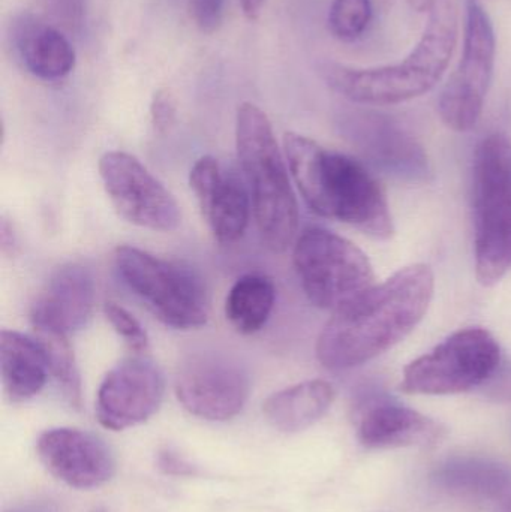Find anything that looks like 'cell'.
<instances>
[{"label":"cell","mask_w":511,"mask_h":512,"mask_svg":"<svg viewBox=\"0 0 511 512\" xmlns=\"http://www.w3.org/2000/svg\"><path fill=\"white\" fill-rule=\"evenodd\" d=\"M434 289L431 267L413 264L339 307L317 340L321 366L354 369L401 343L425 318Z\"/></svg>","instance_id":"1"},{"label":"cell","mask_w":511,"mask_h":512,"mask_svg":"<svg viewBox=\"0 0 511 512\" xmlns=\"http://www.w3.org/2000/svg\"><path fill=\"white\" fill-rule=\"evenodd\" d=\"M284 153L294 182L312 212L351 225L375 240L395 234L389 201L368 168L317 141L287 132Z\"/></svg>","instance_id":"2"},{"label":"cell","mask_w":511,"mask_h":512,"mask_svg":"<svg viewBox=\"0 0 511 512\" xmlns=\"http://www.w3.org/2000/svg\"><path fill=\"white\" fill-rule=\"evenodd\" d=\"M425 11V32L402 62L371 69L324 63L326 83L356 104L375 107L402 104L434 89L458 42V11L453 0H431Z\"/></svg>","instance_id":"3"},{"label":"cell","mask_w":511,"mask_h":512,"mask_svg":"<svg viewBox=\"0 0 511 512\" xmlns=\"http://www.w3.org/2000/svg\"><path fill=\"white\" fill-rule=\"evenodd\" d=\"M236 147L261 240L282 254L296 240L299 206L272 123L251 102L237 110Z\"/></svg>","instance_id":"4"},{"label":"cell","mask_w":511,"mask_h":512,"mask_svg":"<svg viewBox=\"0 0 511 512\" xmlns=\"http://www.w3.org/2000/svg\"><path fill=\"white\" fill-rule=\"evenodd\" d=\"M474 255L483 286L511 268V143L494 134L477 146L473 168Z\"/></svg>","instance_id":"5"},{"label":"cell","mask_w":511,"mask_h":512,"mask_svg":"<svg viewBox=\"0 0 511 512\" xmlns=\"http://www.w3.org/2000/svg\"><path fill=\"white\" fill-rule=\"evenodd\" d=\"M114 267L122 282L168 327L195 330L209 319L210 300L197 273L134 246H119Z\"/></svg>","instance_id":"6"},{"label":"cell","mask_w":511,"mask_h":512,"mask_svg":"<svg viewBox=\"0 0 511 512\" xmlns=\"http://www.w3.org/2000/svg\"><path fill=\"white\" fill-rule=\"evenodd\" d=\"M293 264L308 300L330 312L374 285L368 255L324 228H309L297 237Z\"/></svg>","instance_id":"7"},{"label":"cell","mask_w":511,"mask_h":512,"mask_svg":"<svg viewBox=\"0 0 511 512\" xmlns=\"http://www.w3.org/2000/svg\"><path fill=\"white\" fill-rule=\"evenodd\" d=\"M500 363L497 339L485 328H465L408 364L401 390L428 396L465 393L488 382Z\"/></svg>","instance_id":"8"},{"label":"cell","mask_w":511,"mask_h":512,"mask_svg":"<svg viewBox=\"0 0 511 512\" xmlns=\"http://www.w3.org/2000/svg\"><path fill=\"white\" fill-rule=\"evenodd\" d=\"M495 50L491 18L480 3L470 0L464 53L438 102V111L447 128L467 132L479 123L494 77Z\"/></svg>","instance_id":"9"},{"label":"cell","mask_w":511,"mask_h":512,"mask_svg":"<svg viewBox=\"0 0 511 512\" xmlns=\"http://www.w3.org/2000/svg\"><path fill=\"white\" fill-rule=\"evenodd\" d=\"M98 167L111 204L126 222L161 233L177 230L182 213L176 198L135 156L107 152Z\"/></svg>","instance_id":"10"},{"label":"cell","mask_w":511,"mask_h":512,"mask_svg":"<svg viewBox=\"0 0 511 512\" xmlns=\"http://www.w3.org/2000/svg\"><path fill=\"white\" fill-rule=\"evenodd\" d=\"M174 390L189 414L201 420L228 421L245 408L251 379L237 361L224 355L201 354L180 366Z\"/></svg>","instance_id":"11"},{"label":"cell","mask_w":511,"mask_h":512,"mask_svg":"<svg viewBox=\"0 0 511 512\" xmlns=\"http://www.w3.org/2000/svg\"><path fill=\"white\" fill-rule=\"evenodd\" d=\"M164 396V373L153 361L125 358L99 385L96 418L105 429L120 432L146 423L159 411Z\"/></svg>","instance_id":"12"},{"label":"cell","mask_w":511,"mask_h":512,"mask_svg":"<svg viewBox=\"0 0 511 512\" xmlns=\"http://www.w3.org/2000/svg\"><path fill=\"white\" fill-rule=\"evenodd\" d=\"M189 185L218 243L239 242L254 210L248 186L243 185L236 171L222 167L213 156H203L192 167Z\"/></svg>","instance_id":"13"},{"label":"cell","mask_w":511,"mask_h":512,"mask_svg":"<svg viewBox=\"0 0 511 512\" xmlns=\"http://www.w3.org/2000/svg\"><path fill=\"white\" fill-rule=\"evenodd\" d=\"M36 453L53 477L74 489H98L116 474V460L108 445L84 430H47L36 442Z\"/></svg>","instance_id":"14"},{"label":"cell","mask_w":511,"mask_h":512,"mask_svg":"<svg viewBox=\"0 0 511 512\" xmlns=\"http://www.w3.org/2000/svg\"><path fill=\"white\" fill-rule=\"evenodd\" d=\"M351 128L363 155L378 170L413 182L428 177V156L422 144L393 117L360 111Z\"/></svg>","instance_id":"15"},{"label":"cell","mask_w":511,"mask_h":512,"mask_svg":"<svg viewBox=\"0 0 511 512\" xmlns=\"http://www.w3.org/2000/svg\"><path fill=\"white\" fill-rule=\"evenodd\" d=\"M95 277L86 265L68 262L51 273L30 310L32 327L71 334L86 327L95 306Z\"/></svg>","instance_id":"16"},{"label":"cell","mask_w":511,"mask_h":512,"mask_svg":"<svg viewBox=\"0 0 511 512\" xmlns=\"http://www.w3.org/2000/svg\"><path fill=\"white\" fill-rule=\"evenodd\" d=\"M9 36L18 59L35 77L56 81L74 71L77 59L71 42L36 15L18 14L12 20Z\"/></svg>","instance_id":"17"},{"label":"cell","mask_w":511,"mask_h":512,"mask_svg":"<svg viewBox=\"0 0 511 512\" xmlns=\"http://www.w3.org/2000/svg\"><path fill=\"white\" fill-rule=\"evenodd\" d=\"M443 436L440 423L398 403L371 406L359 421V439L368 448L429 447Z\"/></svg>","instance_id":"18"},{"label":"cell","mask_w":511,"mask_h":512,"mask_svg":"<svg viewBox=\"0 0 511 512\" xmlns=\"http://www.w3.org/2000/svg\"><path fill=\"white\" fill-rule=\"evenodd\" d=\"M0 367L3 388L12 402H26L41 393L50 375L44 349L35 337L11 330L0 334Z\"/></svg>","instance_id":"19"},{"label":"cell","mask_w":511,"mask_h":512,"mask_svg":"<svg viewBox=\"0 0 511 512\" xmlns=\"http://www.w3.org/2000/svg\"><path fill=\"white\" fill-rule=\"evenodd\" d=\"M335 400L332 384L323 379L300 382L273 393L263 403V414L273 429L297 433L314 426Z\"/></svg>","instance_id":"20"},{"label":"cell","mask_w":511,"mask_h":512,"mask_svg":"<svg viewBox=\"0 0 511 512\" xmlns=\"http://www.w3.org/2000/svg\"><path fill=\"white\" fill-rule=\"evenodd\" d=\"M276 289L269 277L246 274L231 286L225 300V316L240 334L258 333L275 307Z\"/></svg>","instance_id":"21"},{"label":"cell","mask_w":511,"mask_h":512,"mask_svg":"<svg viewBox=\"0 0 511 512\" xmlns=\"http://www.w3.org/2000/svg\"><path fill=\"white\" fill-rule=\"evenodd\" d=\"M437 481L459 495L500 498L511 489V472L488 460L458 459L438 469Z\"/></svg>","instance_id":"22"},{"label":"cell","mask_w":511,"mask_h":512,"mask_svg":"<svg viewBox=\"0 0 511 512\" xmlns=\"http://www.w3.org/2000/svg\"><path fill=\"white\" fill-rule=\"evenodd\" d=\"M32 328L33 337L44 349L50 375L59 385L62 396L71 408L80 411L83 405V385L69 334L53 328Z\"/></svg>","instance_id":"23"},{"label":"cell","mask_w":511,"mask_h":512,"mask_svg":"<svg viewBox=\"0 0 511 512\" xmlns=\"http://www.w3.org/2000/svg\"><path fill=\"white\" fill-rule=\"evenodd\" d=\"M371 18V0H333L329 29L341 41H354L368 29Z\"/></svg>","instance_id":"24"},{"label":"cell","mask_w":511,"mask_h":512,"mask_svg":"<svg viewBox=\"0 0 511 512\" xmlns=\"http://www.w3.org/2000/svg\"><path fill=\"white\" fill-rule=\"evenodd\" d=\"M104 315L114 331L125 340L126 345L132 351L137 352V354L146 351L147 346H149V337H147L143 325L138 322V319L131 312H128L125 307L110 301L104 306Z\"/></svg>","instance_id":"25"},{"label":"cell","mask_w":511,"mask_h":512,"mask_svg":"<svg viewBox=\"0 0 511 512\" xmlns=\"http://www.w3.org/2000/svg\"><path fill=\"white\" fill-rule=\"evenodd\" d=\"M225 0H189L192 20L203 33L218 32L224 21Z\"/></svg>","instance_id":"26"},{"label":"cell","mask_w":511,"mask_h":512,"mask_svg":"<svg viewBox=\"0 0 511 512\" xmlns=\"http://www.w3.org/2000/svg\"><path fill=\"white\" fill-rule=\"evenodd\" d=\"M177 117V104L170 90L161 89L153 95L152 104H150V119H152L153 128L159 134H167Z\"/></svg>","instance_id":"27"},{"label":"cell","mask_w":511,"mask_h":512,"mask_svg":"<svg viewBox=\"0 0 511 512\" xmlns=\"http://www.w3.org/2000/svg\"><path fill=\"white\" fill-rule=\"evenodd\" d=\"M159 465L164 469L167 474L171 475H191L194 474L191 466L182 459V457L176 456V454L162 453L159 457Z\"/></svg>","instance_id":"28"},{"label":"cell","mask_w":511,"mask_h":512,"mask_svg":"<svg viewBox=\"0 0 511 512\" xmlns=\"http://www.w3.org/2000/svg\"><path fill=\"white\" fill-rule=\"evenodd\" d=\"M264 3H266V0H240L243 14H245L246 18H249V20H257V18L260 17Z\"/></svg>","instance_id":"29"},{"label":"cell","mask_w":511,"mask_h":512,"mask_svg":"<svg viewBox=\"0 0 511 512\" xmlns=\"http://www.w3.org/2000/svg\"><path fill=\"white\" fill-rule=\"evenodd\" d=\"M2 252L8 254V252L14 251L15 248V236L12 231L11 225L3 219L2 221Z\"/></svg>","instance_id":"30"},{"label":"cell","mask_w":511,"mask_h":512,"mask_svg":"<svg viewBox=\"0 0 511 512\" xmlns=\"http://www.w3.org/2000/svg\"><path fill=\"white\" fill-rule=\"evenodd\" d=\"M9 512H56L47 504H29L24 507L14 508Z\"/></svg>","instance_id":"31"},{"label":"cell","mask_w":511,"mask_h":512,"mask_svg":"<svg viewBox=\"0 0 511 512\" xmlns=\"http://www.w3.org/2000/svg\"><path fill=\"white\" fill-rule=\"evenodd\" d=\"M498 512H511V498L503 505V507L500 508V511Z\"/></svg>","instance_id":"32"}]
</instances>
